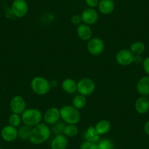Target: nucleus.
<instances>
[{
  "instance_id": "nucleus-1",
  "label": "nucleus",
  "mask_w": 149,
  "mask_h": 149,
  "mask_svg": "<svg viewBox=\"0 0 149 149\" xmlns=\"http://www.w3.org/2000/svg\"><path fill=\"white\" fill-rule=\"evenodd\" d=\"M51 130L45 123H40L31 128L29 139L34 145H40L45 143L51 137Z\"/></svg>"
},
{
  "instance_id": "nucleus-2",
  "label": "nucleus",
  "mask_w": 149,
  "mask_h": 149,
  "mask_svg": "<svg viewBox=\"0 0 149 149\" xmlns=\"http://www.w3.org/2000/svg\"><path fill=\"white\" fill-rule=\"evenodd\" d=\"M60 114L62 121L67 124H77L81 121V112L72 105L63 106L60 109Z\"/></svg>"
},
{
  "instance_id": "nucleus-3",
  "label": "nucleus",
  "mask_w": 149,
  "mask_h": 149,
  "mask_svg": "<svg viewBox=\"0 0 149 149\" xmlns=\"http://www.w3.org/2000/svg\"><path fill=\"white\" fill-rule=\"evenodd\" d=\"M21 116L24 124L30 127L39 124L42 120V113L37 108L26 109Z\"/></svg>"
},
{
  "instance_id": "nucleus-4",
  "label": "nucleus",
  "mask_w": 149,
  "mask_h": 149,
  "mask_svg": "<svg viewBox=\"0 0 149 149\" xmlns=\"http://www.w3.org/2000/svg\"><path fill=\"white\" fill-rule=\"evenodd\" d=\"M31 91L37 95L44 96L51 89V83L43 77L37 76L33 78L30 84Z\"/></svg>"
},
{
  "instance_id": "nucleus-5",
  "label": "nucleus",
  "mask_w": 149,
  "mask_h": 149,
  "mask_svg": "<svg viewBox=\"0 0 149 149\" xmlns=\"http://www.w3.org/2000/svg\"><path fill=\"white\" fill-rule=\"evenodd\" d=\"M96 89V84L92 79L89 78H81L78 82L77 91L79 94L85 97L89 96L94 92Z\"/></svg>"
},
{
  "instance_id": "nucleus-6",
  "label": "nucleus",
  "mask_w": 149,
  "mask_h": 149,
  "mask_svg": "<svg viewBox=\"0 0 149 149\" xmlns=\"http://www.w3.org/2000/svg\"><path fill=\"white\" fill-rule=\"evenodd\" d=\"M104 50V44L99 37H92L87 43V51L92 56H100Z\"/></svg>"
},
{
  "instance_id": "nucleus-7",
  "label": "nucleus",
  "mask_w": 149,
  "mask_h": 149,
  "mask_svg": "<svg viewBox=\"0 0 149 149\" xmlns=\"http://www.w3.org/2000/svg\"><path fill=\"white\" fill-rule=\"evenodd\" d=\"M11 11L16 18H24L28 13V3L26 0H14L11 5Z\"/></svg>"
},
{
  "instance_id": "nucleus-8",
  "label": "nucleus",
  "mask_w": 149,
  "mask_h": 149,
  "mask_svg": "<svg viewBox=\"0 0 149 149\" xmlns=\"http://www.w3.org/2000/svg\"><path fill=\"white\" fill-rule=\"evenodd\" d=\"M61 118L60 109L56 107H49L42 115V119L47 125H54Z\"/></svg>"
},
{
  "instance_id": "nucleus-9",
  "label": "nucleus",
  "mask_w": 149,
  "mask_h": 149,
  "mask_svg": "<svg viewBox=\"0 0 149 149\" xmlns=\"http://www.w3.org/2000/svg\"><path fill=\"white\" fill-rule=\"evenodd\" d=\"M134 55L129 49H121L116 55V61L119 65L128 66L132 64Z\"/></svg>"
},
{
  "instance_id": "nucleus-10",
  "label": "nucleus",
  "mask_w": 149,
  "mask_h": 149,
  "mask_svg": "<svg viewBox=\"0 0 149 149\" xmlns=\"http://www.w3.org/2000/svg\"><path fill=\"white\" fill-rule=\"evenodd\" d=\"M10 107L13 113L17 114H21L26 109V103L23 97L16 95L13 97L10 102Z\"/></svg>"
},
{
  "instance_id": "nucleus-11",
  "label": "nucleus",
  "mask_w": 149,
  "mask_h": 149,
  "mask_svg": "<svg viewBox=\"0 0 149 149\" xmlns=\"http://www.w3.org/2000/svg\"><path fill=\"white\" fill-rule=\"evenodd\" d=\"M81 18L84 24L87 25H93L98 21V12L94 8H88L84 10L81 13Z\"/></svg>"
},
{
  "instance_id": "nucleus-12",
  "label": "nucleus",
  "mask_w": 149,
  "mask_h": 149,
  "mask_svg": "<svg viewBox=\"0 0 149 149\" xmlns=\"http://www.w3.org/2000/svg\"><path fill=\"white\" fill-rule=\"evenodd\" d=\"M1 136L5 141L8 143L15 141L18 137V129L10 125L5 126L1 130Z\"/></svg>"
},
{
  "instance_id": "nucleus-13",
  "label": "nucleus",
  "mask_w": 149,
  "mask_h": 149,
  "mask_svg": "<svg viewBox=\"0 0 149 149\" xmlns=\"http://www.w3.org/2000/svg\"><path fill=\"white\" fill-rule=\"evenodd\" d=\"M77 34L83 41H88L92 38L93 31L90 26L86 24H81L77 28Z\"/></svg>"
},
{
  "instance_id": "nucleus-14",
  "label": "nucleus",
  "mask_w": 149,
  "mask_h": 149,
  "mask_svg": "<svg viewBox=\"0 0 149 149\" xmlns=\"http://www.w3.org/2000/svg\"><path fill=\"white\" fill-rule=\"evenodd\" d=\"M69 141L68 137H66L64 134H60L55 136L51 141V149H66L68 146Z\"/></svg>"
},
{
  "instance_id": "nucleus-15",
  "label": "nucleus",
  "mask_w": 149,
  "mask_h": 149,
  "mask_svg": "<svg viewBox=\"0 0 149 149\" xmlns=\"http://www.w3.org/2000/svg\"><path fill=\"white\" fill-rule=\"evenodd\" d=\"M98 9L100 13L110 15L115 9V2L113 0H100Z\"/></svg>"
},
{
  "instance_id": "nucleus-16",
  "label": "nucleus",
  "mask_w": 149,
  "mask_h": 149,
  "mask_svg": "<svg viewBox=\"0 0 149 149\" xmlns=\"http://www.w3.org/2000/svg\"><path fill=\"white\" fill-rule=\"evenodd\" d=\"M135 109L140 114L146 113L149 110V100L145 96L139 97L135 102Z\"/></svg>"
},
{
  "instance_id": "nucleus-17",
  "label": "nucleus",
  "mask_w": 149,
  "mask_h": 149,
  "mask_svg": "<svg viewBox=\"0 0 149 149\" xmlns=\"http://www.w3.org/2000/svg\"><path fill=\"white\" fill-rule=\"evenodd\" d=\"M137 91L140 95L147 96L149 95V76H145L140 78L137 82Z\"/></svg>"
},
{
  "instance_id": "nucleus-18",
  "label": "nucleus",
  "mask_w": 149,
  "mask_h": 149,
  "mask_svg": "<svg viewBox=\"0 0 149 149\" xmlns=\"http://www.w3.org/2000/svg\"><path fill=\"white\" fill-rule=\"evenodd\" d=\"M61 88L67 94H72L77 91L78 83L72 78H66L61 84Z\"/></svg>"
},
{
  "instance_id": "nucleus-19",
  "label": "nucleus",
  "mask_w": 149,
  "mask_h": 149,
  "mask_svg": "<svg viewBox=\"0 0 149 149\" xmlns=\"http://www.w3.org/2000/svg\"><path fill=\"white\" fill-rule=\"evenodd\" d=\"M84 138L86 141L98 143L100 140V135L97 132L94 127L90 126L84 132Z\"/></svg>"
},
{
  "instance_id": "nucleus-20",
  "label": "nucleus",
  "mask_w": 149,
  "mask_h": 149,
  "mask_svg": "<svg viewBox=\"0 0 149 149\" xmlns=\"http://www.w3.org/2000/svg\"><path fill=\"white\" fill-rule=\"evenodd\" d=\"M94 128H95L97 132L101 136L103 134H106L110 132V129H111V124L107 120H100L96 124Z\"/></svg>"
},
{
  "instance_id": "nucleus-21",
  "label": "nucleus",
  "mask_w": 149,
  "mask_h": 149,
  "mask_svg": "<svg viewBox=\"0 0 149 149\" xmlns=\"http://www.w3.org/2000/svg\"><path fill=\"white\" fill-rule=\"evenodd\" d=\"M86 97L84 95H81V94H78L72 99V105L74 106L75 108L80 110L86 105Z\"/></svg>"
},
{
  "instance_id": "nucleus-22",
  "label": "nucleus",
  "mask_w": 149,
  "mask_h": 149,
  "mask_svg": "<svg viewBox=\"0 0 149 149\" xmlns=\"http://www.w3.org/2000/svg\"><path fill=\"white\" fill-rule=\"evenodd\" d=\"M78 132L79 130L76 124H67L63 130V134L67 137H74L78 135Z\"/></svg>"
},
{
  "instance_id": "nucleus-23",
  "label": "nucleus",
  "mask_w": 149,
  "mask_h": 149,
  "mask_svg": "<svg viewBox=\"0 0 149 149\" xmlns=\"http://www.w3.org/2000/svg\"><path fill=\"white\" fill-rule=\"evenodd\" d=\"M32 127H28V126L24 124L23 126H20L19 129L18 130V137L23 140H26L29 139L30 133Z\"/></svg>"
},
{
  "instance_id": "nucleus-24",
  "label": "nucleus",
  "mask_w": 149,
  "mask_h": 149,
  "mask_svg": "<svg viewBox=\"0 0 149 149\" xmlns=\"http://www.w3.org/2000/svg\"><path fill=\"white\" fill-rule=\"evenodd\" d=\"M130 50L134 56L141 55L146 50V47L143 42H134L131 45Z\"/></svg>"
},
{
  "instance_id": "nucleus-25",
  "label": "nucleus",
  "mask_w": 149,
  "mask_h": 149,
  "mask_svg": "<svg viewBox=\"0 0 149 149\" xmlns=\"http://www.w3.org/2000/svg\"><path fill=\"white\" fill-rule=\"evenodd\" d=\"M8 122H9V125L12 126V127H20L22 123V118H21V116L20 114L14 113H13L8 118Z\"/></svg>"
},
{
  "instance_id": "nucleus-26",
  "label": "nucleus",
  "mask_w": 149,
  "mask_h": 149,
  "mask_svg": "<svg viewBox=\"0 0 149 149\" xmlns=\"http://www.w3.org/2000/svg\"><path fill=\"white\" fill-rule=\"evenodd\" d=\"M99 149H115V146L110 139H102L98 143Z\"/></svg>"
},
{
  "instance_id": "nucleus-27",
  "label": "nucleus",
  "mask_w": 149,
  "mask_h": 149,
  "mask_svg": "<svg viewBox=\"0 0 149 149\" xmlns=\"http://www.w3.org/2000/svg\"><path fill=\"white\" fill-rule=\"evenodd\" d=\"M52 130L51 131L53 132L54 134L57 135V134H63V130H64V127H65V124L64 122H61V121H58L57 123H56L55 124L52 125Z\"/></svg>"
},
{
  "instance_id": "nucleus-28",
  "label": "nucleus",
  "mask_w": 149,
  "mask_h": 149,
  "mask_svg": "<svg viewBox=\"0 0 149 149\" xmlns=\"http://www.w3.org/2000/svg\"><path fill=\"white\" fill-rule=\"evenodd\" d=\"M80 149H99L98 143H92L89 141H84L81 143Z\"/></svg>"
},
{
  "instance_id": "nucleus-29",
  "label": "nucleus",
  "mask_w": 149,
  "mask_h": 149,
  "mask_svg": "<svg viewBox=\"0 0 149 149\" xmlns=\"http://www.w3.org/2000/svg\"><path fill=\"white\" fill-rule=\"evenodd\" d=\"M71 22L74 25L78 26L82 24L83 21L82 18H81V15H79V14H74V15H73L71 18Z\"/></svg>"
},
{
  "instance_id": "nucleus-30",
  "label": "nucleus",
  "mask_w": 149,
  "mask_h": 149,
  "mask_svg": "<svg viewBox=\"0 0 149 149\" xmlns=\"http://www.w3.org/2000/svg\"><path fill=\"white\" fill-rule=\"evenodd\" d=\"M85 2L88 8H95L98 7L100 0H85Z\"/></svg>"
},
{
  "instance_id": "nucleus-31",
  "label": "nucleus",
  "mask_w": 149,
  "mask_h": 149,
  "mask_svg": "<svg viewBox=\"0 0 149 149\" xmlns=\"http://www.w3.org/2000/svg\"><path fill=\"white\" fill-rule=\"evenodd\" d=\"M143 67L145 72L149 74V57H147V58L143 60Z\"/></svg>"
},
{
  "instance_id": "nucleus-32",
  "label": "nucleus",
  "mask_w": 149,
  "mask_h": 149,
  "mask_svg": "<svg viewBox=\"0 0 149 149\" xmlns=\"http://www.w3.org/2000/svg\"><path fill=\"white\" fill-rule=\"evenodd\" d=\"M133 62L137 64H143V60L142 58V57L140 56V55H136L134 56V61Z\"/></svg>"
},
{
  "instance_id": "nucleus-33",
  "label": "nucleus",
  "mask_w": 149,
  "mask_h": 149,
  "mask_svg": "<svg viewBox=\"0 0 149 149\" xmlns=\"http://www.w3.org/2000/svg\"><path fill=\"white\" fill-rule=\"evenodd\" d=\"M144 131L148 135H149V121L145 124L144 125Z\"/></svg>"
},
{
  "instance_id": "nucleus-34",
  "label": "nucleus",
  "mask_w": 149,
  "mask_h": 149,
  "mask_svg": "<svg viewBox=\"0 0 149 149\" xmlns=\"http://www.w3.org/2000/svg\"><path fill=\"white\" fill-rule=\"evenodd\" d=\"M0 149H4V148H0Z\"/></svg>"
},
{
  "instance_id": "nucleus-35",
  "label": "nucleus",
  "mask_w": 149,
  "mask_h": 149,
  "mask_svg": "<svg viewBox=\"0 0 149 149\" xmlns=\"http://www.w3.org/2000/svg\"><path fill=\"white\" fill-rule=\"evenodd\" d=\"M148 100H149V97H148Z\"/></svg>"
}]
</instances>
